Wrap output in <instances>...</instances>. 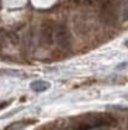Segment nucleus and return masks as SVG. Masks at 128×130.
Masks as SVG:
<instances>
[{
	"instance_id": "nucleus-4",
	"label": "nucleus",
	"mask_w": 128,
	"mask_h": 130,
	"mask_svg": "<svg viewBox=\"0 0 128 130\" xmlns=\"http://www.w3.org/2000/svg\"><path fill=\"white\" fill-rule=\"evenodd\" d=\"M120 5L122 9V20L123 21H128V0H120Z\"/></svg>"
},
{
	"instance_id": "nucleus-6",
	"label": "nucleus",
	"mask_w": 128,
	"mask_h": 130,
	"mask_svg": "<svg viewBox=\"0 0 128 130\" xmlns=\"http://www.w3.org/2000/svg\"><path fill=\"white\" fill-rule=\"evenodd\" d=\"M124 44H126V47H128V41H126V42H124Z\"/></svg>"
},
{
	"instance_id": "nucleus-2",
	"label": "nucleus",
	"mask_w": 128,
	"mask_h": 130,
	"mask_svg": "<svg viewBox=\"0 0 128 130\" xmlns=\"http://www.w3.org/2000/svg\"><path fill=\"white\" fill-rule=\"evenodd\" d=\"M118 7L120 0H106L101 7V17L105 23L113 26L118 20Z\"/></svg>"
},
{
	"instance_id": "nucleus-5",
	"label": "nucleus",
	"mask_w": 128,
	"mask_h": 130,
	"mask_svg": "<svg viewBox=\"0 0 128 130\" xmlns=\"http://www.w3.org/2000/svg\"><path fill=\"white\" fill-rule=\"evenodd\" d=\"M127 65H128V63H122V64L120 65L117 69H118V70H122V69H124V66H127Z\"/></svg>"
},
{
	"instance_id": "nucleus-1",
	"label": "nucleus",
	"mask_w": 128,
	"mask_h": 130,
	"mask_svg": "<svg viewBox=\"0 0 128 130\" xmlns=\"http://www.w3.org/2000/svg\"><path fill=\"white\" fill-rule=\"evenodd\" d=\"M114 123L117 122L108 114H95L86 117L85 120L78 125V129H101V128H108Z\"/></svg>"
},
{
	"instance_id": "nucleus-3",
	"label": "nucleus",
	"mask_w": 128,
	"mask_h": 130,
	"mask_svg": "<svg viewBox=\"0 0 128 130\" xmlns=\"http://www.w3.org/2000/svg\"><path fill=\"white\" fill-rule=\"evenodd\" d=\"M49 87H50L49 82L43 81V80H37V81L31 84V88H32L35 92H44V91H47Z\"/></svg>"
}]
</instances>
